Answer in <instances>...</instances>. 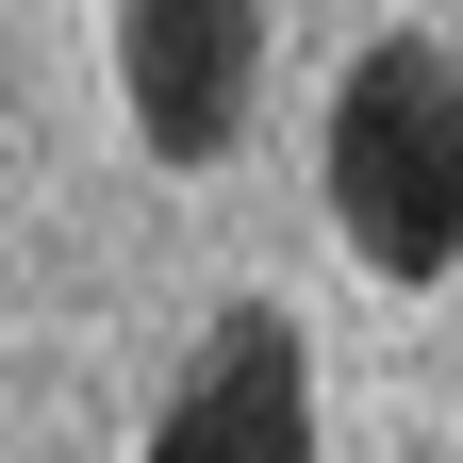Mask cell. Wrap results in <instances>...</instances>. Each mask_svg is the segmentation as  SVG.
Wrapping results in <instances>:
<instances>
[{
  "label": "cell",
  "instance_id": "1",
  "mask_svg": "<svg viewBox=\"0 0 463 463\" xmlns=\"http://www.w3.org/2000/svg\"><path fill=\"white\" fill-rule=\"evenodd\" d=\"M331 232L381 281L463 265V50L447 33L347 50V83H331Z\"/></svg>",
  "mask_w": 463,
  "mask_h": 463
},
{
  "label": "cell",
  "instance_id": "2",
  "mask_svg": "<svg viewBox=\"0 0 463 463\" xmlns=\"http://www.w3.org/2000/svg\"><path fill=\"white\" fill-rule=\"evenodd\" d=\"M116 99L149 165H232L265 99V0H116Z\"/></svg>",
  "mask_w": 463,
  "mask_h": 463
},
{
  "label": "cell",
  "instance_id": "3",
  "mask_svg": "<svg viewBox=\"0 0 463 463\" xmlns=\"http://www.w3.org/2000/svg\"><path fill=\"white\" fill-rule=\"evenodd\" d=\"M149 463H315V347L281 298H232L199 331V364L149 414Z\"/></svg>",
  "mask_w": 463,
  "mask_h": 463
}]
</instances>
